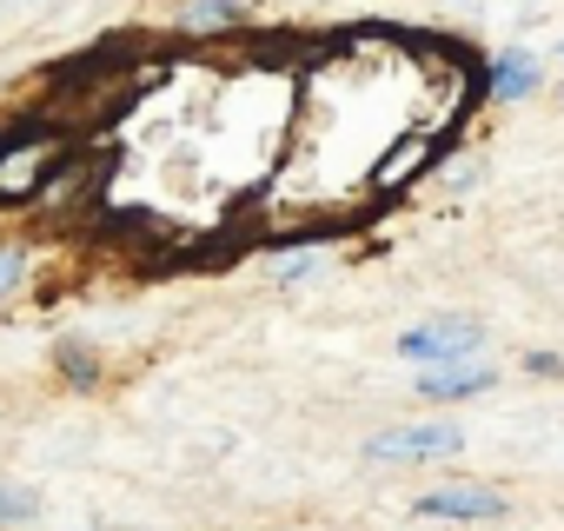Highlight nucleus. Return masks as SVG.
Masks as SVG:
<instances>
[{"instance_id":"1","label":"nucleus","mask_w":564,"mask_h":531,"mask_svg":"<svg viewBox=\"0 0 564 531\" xmlns=\"http://www.w3.org/2000/svg\"><path fill=\"white\" fill-rule=\"evenodd\" d=\"M399 353L419 359V366H458V359H478L485 353V326L478 319H425L412 333H399Z\"/></svg>"},{"instance_id":"2","label":"nucleus","mask_w":564,"mask_h":531,"mask_svg":"<svg viewBox=\"0 0 564 531\" xmlns=\"http://www.w3.org/2000/svg\"><path fill=\"white\" fill-rule=\"evenodd\" d=\"M458 452H465L458 425H392V432L366 438L372 465H425V458H458Z\"/></svg>"},{"instance_id":"3","label":"nucleus","mask_w":564,"mask_h":531,"mask_svg":"<svg viewBox=\"0 0 564 531\" xmlns=\"http://www.w3.org/2000/svg\"><path fill=\"white\" fill-rule=\"evenodd\" d=\"M491 386H498V372L478 366V359H458V366H432V372H419V399H425V405H458V399H478V392H491Z\"/></svg>"},{"instance_id":"4","label":"nucleus","mask_w":564,"mask_h":531,"mask_svg":"<svg viewBox=\"0 0 564 531\" xmlns=\"http://www.w3.org/2000/svg\"><path fill=\"white\" fill-rule=\"evenodd\" d=\"M419 518H505L498 485H438L419 498Z\"/></svg>"},{"instance_id":"5","label":"nucleus","mask_w":564,"mask_h":531,"mask_svg":"<svg viewBox=\"0 0 564 531\" xmlns=\"http://www.w3.org/2000/svg\"><path fill=\"white\" fill-rule=\"evenodd\" d=\"M478 94H485V100H505V107H511V100H531V94H538V61H531V54H491Z\"/></svg>"},{"instance_id":"6","label":"nucleus","mask_w":564,"mask_h":531,"mask_svg":"<svg viewBox=\"0 0 564 531\" xmlns=\"http://www.w3.org/2000/svg\"><path fill=\"white\" fill-rule=\"evenodd\" d=\"M54 372H61V386H74V392H94L100 386V346L94 339H54Z\"/></svg>"},{"instance_id":"7","label":"nucleus","mask_w":564,"mask_h":531,"mask_svg":"<svg viewBox=\"0 0 564 531\" xmlns=\"http://www.w3.org/2000/svg\"><path fill=\"white\" fill-rule=\"evenodd\" d=\"M47 140H54V120L47 113H8V120H0V166L21 160V153H41Z\"/></svg>"},{"instance_id":"8","label":"nucleus","mask_w":564,"mask_h":531,"mask_svg":"<svg viewBox=\"0 0 564 531\" xmlns=\"http://www.w3.org/2000/svg\"><path fill=\"white\" fill-rule=\"evenodd\" d=\"M239 21H246V0H186V8H180L186 34H226Z\"/></svg>"},{"instance_id":"9","label":"nucleus","mask_w":564,"mask_h":531,"mask_svg":"<svg viewBox=\"0 0 564 531\" xmlns=\"http://www.w3.org/2000/svg\"><path fill=\"white\" fill-rule=\"evenodd\" d=\"M28 518H41V491L21 485V478H0V531H8V524H28Z\"/></svg>"},{"instance_id":"10","label":"nucleus","mask_w":564,"mask_h":531,"mask_svg":"<svg viewBox=\"0 0 564 531\" xmlns=\"http://www.w3.org/2000/svg\"><path fill=\"white\" fill-rule=\"evenodd\" d=\"M21 280H28V252L21 246H0V300H14Z\"/></svg>"},{"instance_id":"11","label":"nucleus","mask_w":564,"mask_h":531,"mask_svg":"<svg viewBox=\"0 0 564 531\" xmlns=\"http://www.w3.org/2000/svg\"><path fill=\"white\" fill-rule=\"evenodd\" d=\"M524 372L531 379H564V353H524Z\"/></svg>"},{"instance_id":"12","label":"nucleus","mask_w":564,"mask_h":531,"mask_svg":"<svg viewBox=\"0 0 564 531\" xmlns=\"http://www.w3.org/2000/svg\"><path fill=\"white\" fill-rule=\"evenodd\" d=\"M313 266H319L313 252H286V259H279V266H272V273H279V280H286V286H293V280H306V273H313Z\"/></svg>"}]
</instances>
